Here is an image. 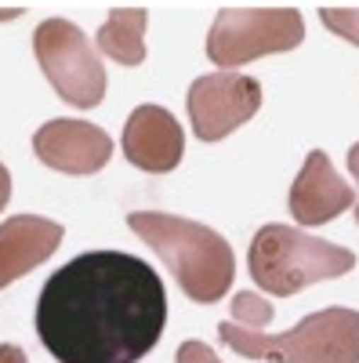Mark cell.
I'll return each mask as SVG.
<instances>
[{
  "mask_svg": "<svg viewBox=\"0 0 359 363\" xmlns=\"http://www.w3.org/2000/svg\"><path fill=\"white\" fill-rule=\"evenodd\" d=\"M247 269H251V280L258 284V291L290 298V294H302L312 284L338 280L345 272H352L355 255L323 236L268 222L251 240Z\"/></svg>",
  "mask_w": 359,
  "mask_h": 363,
  "instance_id": "obj_3",
  "label": "cell"
},
{
  "mask_svg": "<svg viewBox=\"0 0 359 363\" xmlns=\"http://www.w3.org/2000/svg\"><path fill=\"white\" fill-rule=\"evenodd\" d=\"M0 363H29V359H25V349L4 342V345H0Z\"/></svg>",
  "mask_w": 359,
  "mask_h": 363,
  "instance_id": "obj_17",
  "label": "cell"
},
{
  "mask_svg": "<svg viewBox=\"0 0 359 363\" xmlns=\"http://www.w3.org/2000/svg\"><path fill=\"white\" fill-rule=\"evenodd\" d=\"M145 8H116L98 29V51L116 66H142L145 62Z\"/></svg>",
  "mask_w": 359,
  "mask_h": 363,
  "instance_id": "obj_12",
  "label": "cell"
},
{
  "mask_svg": "<svg viewBox=\"0 0 359 363\" xmlns=\"http://www.w3.org/2000/svg\"><path fill=\"white\" fill-rule=\"evenodd\" d=\"M305 40V18L297 8H225L207 33V58L218 69H236L265 55L294 51Z\"/></svg>",
  "mask_w": 359,
  "mask_h": 363,
  "instance_id": "obj_5",
  "label": "cell"
},
{
  "mask_svg": "<svg viewBox=\"0 0 359 363\" xmlns=\"http://www.w3.org/2000/svg\"><path fill=\"white\" fill-rule=\"evenodd\" d=\"M120 149L131 167L145 171V174H171L182 164L186 153V131L174 120L171 109L164 106H138L127 124H124V138Z\"/></svg>",
  "mask_w": 359,
  "mask_h": 363,
  "instance_id": "obj_9",
  "label": "cell"
},
{
  "mask_svg": "<svg viewBox=\"0 0 359 363\" xmlns=\"http://www.w3.org/2000/svg\"><path fill=\"white\" fill-rule=\"evenodd\" d=\"M33 153L44 167L58 174L84 178V174H98L113 160V138L102 128L87 124V120L58 116V120H47L44 128H37Z\"/></svg>",
  "mask_w": 359,
  "mask_h": 363,
  "instance_id": "obj_8",
  "label": "cell"
},
{
  "mask_svg": "<svg viewBox=\"0 0 359 363\" xmlns=\"http://www.w3.org/2000/svg\"><path fill=\"white\" fill-rule=\"evenodd\" d=\"M164 327V280L127 251L69 258L37 298V338L58 363H138L156 349Z\"/></svg>",
  "mask_w": 359,
  "mask_h": 363,
  "instance_id": "obj_1",
  "label": "cell"
},
{
  "mask_svg": "<svg viewBox=\"0 0 359 363\" xmlns=\"http://www.w3.org/2000/svg\"><path fill=\"white\" fill-rule=\"evenodd\" d=\"M348 174L359 182V142L355 145H348ZM352 215H355V222H359V196H355V207H352Z\"/></svg>",
  "mask_w": 359,
  "mask_h": 363,
  "instance_id": "obj_16",
  "label": "cell"
},
{
  "mask_svg": "<svg viewBox=\"0 0 359 363\" xmlns=\"http://www.w3.org/2000/svg\"><path fill=\"white\" fill-rule=\"evenodd\" d=\"M232 320L239 327H251V330H265L268 323L276 320L273 301L258 291H236L232 294Z\"/></svg>",
  "mask_w": 359,
  "mask_h": 363,
  "instance_id": "obj_13",
  "label": "cell"
},
{
  "mask_svg": "<svg viewBox=\"0 0 359 363\" xmlns=\"http://www.w3.org/2000/svg\"><path fill=\"white\" fill-rule=\"evenodd\" d=\"M8 200H11V174H8L4 164H0V211L8 207Z\"/></svg>",
  "mask_w": 359,
  "mask_h": 363,
  "instance_id": "obj_18",
  "label": "cell"
},
{
  "mask_svg": "<svg viewBox=\"0 0 359 363\" xmlns=\"http://www.w3.org/2000/svg\"><path fill=\"white\" fill-rule=\"evenodd\" d=\"M127 225L138 240L156 251V258L171 269L178 287L189 301L215 306L232 291L236 280V255L229 240L211 225L167 215V211H131Z\"/></svg>",
  "mask_w": 359,
  "mask_h": 363,
  "instance_id": "obj_2",
  "label": "cell"
},
{
  "mask_svg": "<svg viewBox=\"0 0 359 363\" xmlns=\"http://www.w3.org/2000/svg\"><path fill=\"white\" fill-rule=\"evenodd\" d=\"M62 225L44 215H15L0 222V291L33 272L62 244Z\"/></svg>",
  "mask_w": 359,
  "mask_h": 363,
  "instance_id": "obj_11",
  "label": "cell"
},
{
  "mask_svg": "<svg viewBox=\"0 0 359 363\" xmlns=\"http://www.w3.org/2000/svg\"><path fill=\"white\" fill-rule=\"evenodd\" d=\"M287 203H290V215L297 225H326L338 215H345L348 207H355V193L334 171L331 157L323 149H312L294 178Z\"/></svg>",
  "mask_w": 359,
  "mask_h": 363,
  "instance_id": "obj_10",
  "label": "cell"
},
{
  "mask_svg": "<svg viewBox=\"0 0 359 363\" xmlns=\"http://www.w3.org/2000/svg\"><path fill=\"white\" fill-rule=\"evenodd\" d=\"M218 338L244 359L265 363H359V313L331 306L309 313L283 335H265L222 320Z\"/></svg>",
  "mask_w": 359,
  "mask_h": 363,
  "instance_id": "obj_4",
  "label": "cell"
},
{
  "mask_svg": "<svg viewBox=\"0 0 359 363\" xmlns=\"http://www.w3.org/2000/svg\"><path fill=\"white\" fill-rule=\"evenodd\" d=\"M8 18H18V8H11V11H0V22H8Z\"/></svg>",
  "mask_w": 359,
  "mask_h": 363,
  "instance_id": "obj_19",
  "label": "cell"
},
{
  "mask_svg": "<svg viewBox=\"0 0 359 363\" xmlns=\"http://www.w3.org/2000/svg\"><path fill=\"white\" fill-rule=\"evenodd\" d=\"M186 109L200 142H222L261 109V84L236 69L196 77L189 84Z\"/></svg>",
  "mask_w": 359,
  "mask_h": 363,
  "instance_id": "obj_7",
  "label": "cell"
},
{
  "mask_svg": "<svg viewBox=\"0 0 359 363\" xmlns=\"http://www.w3.org/2000/svg\"><path fill=\"white\" fill-rule=\"evenodd\" d=\"M174 363H222V359L215 356V349L207 345V342H200V338H189V342H182V345H178V356H174Z\"/></svg>",
  "mask_w": 359,
  "mask_h": 363,
  "instance_id": "obj_15",
  "label": "cell"
},
{
  "mask_svg": "<svg viewBox=\"0 0 359 363\" xmlns=\"http://www.w3.org/2000/svg\"><path fill=\"white\" fill-rule=\"evenodd\" d=\"M319 18H323V26L331 29L334 37H341V40L359 48V8H323Z\"/></svg>",
  "mask_w": 359,
  "mask_h": 363,
  "instance_id": "obj_14",
  "label": "cell"
},
{
  "mask_svg": "<svg viewBox=\"0 0 359 363\" xmlns=\"http://www.w3.org/2000/svg\"><path fill=\"white\" fill-rule=\"evenodd\" d=\"M33 55L62 102L76 109H95L106 99V66L91 40L84 37V29H76L69 18H44L33 29Z\"/></svg>",
  "mask_w": 359,
  "mask_h": 363,
  "instance_id": "obj_6",
  "label": "cell"
}]
</instances>
